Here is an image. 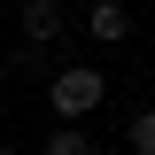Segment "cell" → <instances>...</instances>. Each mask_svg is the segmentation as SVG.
I'll list each match as a JSON object with an SVG mask.
<instances>
[{
	"mask_svg": "<svg viewBox=\"0 0 155 155\" xmlns=\"http://www.w3.org/2000/svg\"><path fill=\"white\" fill-rule=\"evenodd\" d=\"M124 147H132V155H155V109H132V124H124Z\"/></svg>",
	"mask_w": 155,
	"mask_h": 155,
	"instance_id": "cell-5",
	"label": "cell"
},
{
	"mask_svg": "<svg viewBox=\"0 0 155 155\" xmlns=\"http://www.w3.org/2000/svg\"><path fill=\"white\" fill-rule=\"evenodd\" d=\"M0 8H8V0H0Z\"/></svg>",
	"mask_w": 155,
	"mask_h": 155,
	"instance_id": "cell-7",
	"label": "cell"
},
{
	"mask_svg": "<svg viewBox=\"0 0 155 155\" xmlns=\"http://www.w3.org/2000/svg\"><path fill=\"white\" fill-rule=\"evenodd\" d=\"M0 155H23V147H0Z\"/></svg>",
	"mask_w": 155,
	"mask_h": 155,
	"instance_id": "cell-6",
	"label": "cell"
},
{
	"mask_svg": "<svg viewBox=\"0 0 155 155\" xmlns=\"http://www.w3.org/2000/svg\"><path fill=\"white\" fill-rule=\"evenodd\" d=\"M47 101H54L62 124H85V116L109 101V70H85V62H78V70H54L47 78Z\"/></svg>",
	"mask_w": 155,
	"mask_h": 155,
	"instance_id": "cell-1",
	"label": "cell"
},
{
	"mask_svg": "<svg viewBox=\"0 0 155 155\" xmlns=\"http://www.w3.org/2000/svg\"><path fill=\"white\" fill-rule=\"evenodd\" d=\"M85 31H93L101 47H124V39H132V8H124V0H93V8H85Z\"/></svg>",
	"mask_w": 155,
	"mask_h": 155,
	"instance_id": "cell-3",
	"label": "cell"
},
{
	"mask_svg": "<svg viewBox=\"0 0 155 155\" xmlns=\"http://www.w3.org/2000/svg\"><path fill=\"white\" fill-rule=\"evenodd\" d=\"M16 16H23V47H39V54L70 31V8H62V0H23Z\"/></svg>",
	"mask_w": 155,
	"mask_h": 155,
	"instance_id": "cell-2",
	"label": "cell"
},
{
	"mask_svg": "<svg viewBox=\"0 0 155 155\" xmlns=\"http://www.w3.org/2000/svg\"><path fill=\"white\" fill-rule=\"evenodd\" d=\"M39 155H93V132H85V124H62V132H47Z\"/></svg>",
	"mask_w": 155,
	"mask_h": 155,
	"instance_id": "cell-4",
	"label": "cell"
}]
</instances>
